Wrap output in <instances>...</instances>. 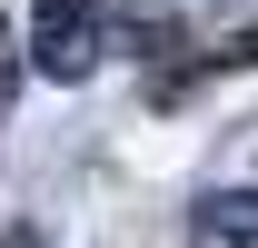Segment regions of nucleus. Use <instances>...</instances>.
I'll list each match as a JSON object with an SVG mask.
<instances>
[{
    "label": "nucleus",
    "instance_id": "obj_1",
    "mask_svg": "<svg viewBox=\"0 0 258 248\" xmlns=\"http://www.w3.org/2000/svg\"><path fill=\"white\" fill-rule=\"evenodd\" d=\"M109 10V0H30V50L20 60L40 70V80H90V20Z\"/></svg>",
    "mask_w": 258,
    "mask_h": 248
},
{
    "label": "nucleus",
    "instance_id": "obj_2",
    "mask_svg": "<svg viewBox=\"0 0 258 248\" xmlns=\"http://www.w3.org/2000/svg\"><path fill=\"white\" fill-rule=\"evenodd\" d=\"M189 228L199 238H258V189H209L189 209Z\"/></svg>",
    "mask_w": 258,
    "mask_h": 248
},
{
    "label": "nucleus",
    "instance_id": "obj_3",
    "mask_svg": "<svg viewBox=\"0 0 258 248\" xmlns=\"http://www.w3.org/2000/svg\"><path fill=\"white\" fill-rule=\"evenodd\" d=\"M0 99H10V30H0Z\"/></svg>",
    "mask_w": 258,
    "mask_h": 248
}]
</instances>
